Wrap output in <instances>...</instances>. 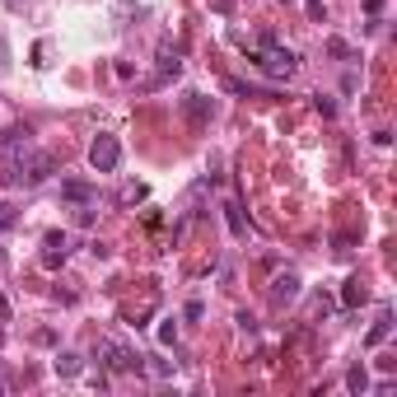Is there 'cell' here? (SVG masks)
I'll return each mask as SVG.
<instances>
[{"instance_id":"cell-1","label":"cell","mask_w":397,"mask_h":397,"mask_svg":"<svg viewBox=\"0 0 397 397\" xmlns=\"http://www.w3.org/2000/svg\"><path fill=\"white\" fill-rule=\"evenodd\" d=\"M248 61H257L262 70H267V75H276V80H290L294 66H299V57H294L290 47L276 43V33H262V52H253Z\"/></svg>"},{"instance_id":"cell-2","label":"cell","mask_w":397,"mask_h":397,"mask_svg":"<svg viewBox=\"0 0 397 397\" xmlns=\"http://www.w3.org/2000/svg\"><path fill=\"white\" fill-rule=\"evenodd\" d=\"M93 360H103L112 374H140V369H145V360H140L131 346H122L117 336H98V341H93Z\"/></svg>"},{"instance_id":"cell-3","label":"cell","mask_w":397,"mask_h":397,"mask_svg":"<svg viewBox=\"0 0 397 397\" xmlns=\"http://www.w3.org/2000/svg\"><path fill=\"white\" fill-rule=\"evenodd\" d=\"M52 173H57V154L24 150V178H19V187H38V183H47Z\"/></svg>"},{"instance_id":"cell-4","label":"cell","mask_w":397,"mask_h":397,"mask_svg":"<svg viewBox=\"0 0 397 397\" xmlns=\"http://www.w3.org/2000/svg\"><path fill=\"white\" fill-rule=\"evenodd\" d=\"M89 164H93V173H112V168L122 164V145H117V136H93V145H89Z\"/></svg>"},{"instance_id":"cell-5","label":"cell","mask_w":397,"mask_h":397,"mask_svg":"<svg viewBox=\"0 0 397 397\" xmlns=\"http://www.w3.org/2000/svg\"><path fill=\"white\" fill-rule=\"evenodd\" d=\"M66 257H70V239H66L61 230H52L43 239V267H61Z\"/></svg>"},{"instance_id":"cell-6","label":"cell","mask_w":397,"mask_h":397,"mask_svg":"<svg viewBox=\"0 0 397 397\" xmlns=\"http://www.w3.org/2000/svg\"><path fill=\"white\" fill-rule=\"evenodd\" d=\"M271 299H276V304H290V299H299V276H294V271H280V276L271 280Z\"/></svg>"},{"instance_id":"cell-7","label":"cell","mask_w":397,"mask_h":397,"mask_svg":"<svg viewBox=\"0 0 397 397\" xmlns=\"http://www.w3.org/2000/svg\"><path fill=\"white\" fill-rule=\"evenodd\" d=\"M61 197L70 206H98V187L93 183H61Z\"/></svg>"},{"instance_id":"cell-8","label":"cell","mask_w":397,"mask_h":397,"mask_svg":"<svg viewBox=\"0 0 397 397\" xmlns=\"http://www.w3.org/2000/svg\"><path fill=\"white\" fill-rule=\"evenodd\" d=\"M29 136H33V126H29V122L5 126V131H0V150H29Z\"/></svg>"},{"instance_id":"cell-9","label":"cell","mask_w":397,"mask_h":397,"mask_svg":"<svg viewBox=\"0 0 397 397\" xmlns=\"http://www.w3.org/2000/svg\"><path fill=\"white\" fill-rule=\"evenodd\" d=\"M178 70H183V61H178V47L164 38V43H159V84H164L168 75H178Z\"/></svg>"},{"instance_id":"cell-10","label":"cell","mask_w":397,"mask_h":397,"mask_svg":"<svg viewBox=\"0 0 397 397\" xmlns=\"http://www.w3.org/2000/svg\"><path fill=\"white\" fill-rule=\"evenodd\" d=\"M365 299H369V285L360 280V276H351V280H346V290H341V308H360Z\"/></svg>"},{"instance_id":"cell-11","label":"cell","mask_w":397,"mask_h":397,"mask_svg":"<svg viewBox=\"0 0 397 397\" xmlns=\"http://www.w3.org/2000/svg\"><path fill=\"white\" fill-rule=\"evenodd\" d=\"M183 107H187V117H192L197 126L211 117V98H201V93H187V103H183Z\"/></svg>"},{"instance_id":"cell-12","label":"cell","mask_w":397,"mask_h":397,"mask_svg":"<svg viewBox=\"0 0 397 397\" xmlns=\"http://www.w3.org/2000/svg\"><path fill=\"white\" fill-rule=\"evenodd\" d=\"M52 369H57L61 379H75V374H80V355L75 351H61L57 360H52Z\"/></svg>"},{"instance_id":"cell-13","label":"cell","mask_w":397,"mask_h":397,"mask_svg":"<svg viewBox=\"0 0 397 397\" xmlns=\"http://www.w3.org/2000/svg\"><path fill=\"white\" fill-rule=\"evenodd\" d=\"M388 332H393V313L383 308V313H379V322L369 327V336H365V341H369V346H379V341H383V336H388Z\"/></svg>"},{"instance_id":"cell-14","label":"cell","mask_w":397,"mask_h":397,"mask_svg":"<svg viewBox=\"0 0 397 397\" xmlns=\"http://www.w3.org/2000/svg\"><path fill=\"white\" fill-rule=\"evenodd\" d=\"M346 388H351V393H369V374H365V365H351V369H346Z\"/></svg>"},{"instance_id":"cell-15","label":"cell","mask_w":397,"mask_h":397,"mask_svg":"<svg viewBox=\"0 0 397 397\" xmlns=\"http://www.w3.org/2000/svg\"><path fill=\"white\" fill-rule=\"evenodd\" d=\"M112 19H145V5H131V0H122V5H112Z\"/></svg>"},{"instance_id":"cell-16","label":"cell","mask_w":397,"mask_h":397,"mask_svg":"<svg viewBox=\"0 0 397 397\" xmlns=\"http://www.w3.org/2000/svg\"><path fill=\"white\" fill-rule=\"evenodd\" d=\"M225 215H230V234H234V239H244V234H248L244 211H239V206H225Z\"/></svg>"},{"instance_id":"cell-17","label":"cell","mask_w":397,"mask_h":397,"mask_svg":"<svg viewBox=\"0 0 397 397\" xmlns=\"http://www.w3.org/2000/svg\"><path fill=\"white\" fill-rule=\"evenodd\" d=\"M117 201H122V206H140V201H145V183H126Z\"/></svg>"},{"instance_id":"cell-18","label":"cell","mask_w":397,"mask_h":397,"mask_svg":"<svg viewBox=\"0 0 397 397\" xmlns=\"http://www.w3.org/2000/svg\"><path fill=\"white\" fill-rule=\"evenodd\" d=\"M15 225H19V211L10 206V201H0V234H5V230H15Z\"/></svg>"},{"instance_id":"cell-19","label":"cell","mask_w":397,"mask_h":397,"mask_svg":"<svg viewBox=\"0 0 397 397\" xmlns=\"http://www.w3.org/2000/svg\"><path fill=\"white\" fill-rule=\"evenodd\" d=\"M327 57H336V61H346V57H351V47L341 43V38H327Z\"/></svg>"},{"instance_id":"cell-20","label":"cell","mask_w":397,"mask_h":397,"mask_svg":"<svg viewBox=\"0 0 397 397\" xmlns=\"http://www.w3.org/2000/svg\"><path fill=\"white\" fill-rule=\"evenodd\" d=\"M304 10H308V19H313V24H318V19H327V5H322V0H304Z\"/></svg>"},{"instance_id":"cell-21","label":"cell","mask_w":397,"mask_h":397,"mask_svg":"<svg viewBox=\"0 0 397 397\" xmlns=\"http://www.w3.org/2000/svg\"><path fill=\"white\" fill-rule=\"evenodd\" d=\"M145 369H150V374H159V379H173V365H168V360H150Z\"/></svg>"},{"instance_id":"cell-22","label":"cell","mask_w":397,"mask_h":397,"mask_svg":"<svg viewBox=\"0 0 397 397\" xmlns=\"http://www.w3.org/2000/svg\"><path fill=\"white\" fill-rule=\"evenodd\" d=\"M159 341H164V346H173V341H178V327H173V322H164V327H159Z\"/></svg>"},{"instance_id":"cell-23","label":"cell","mask_w":397,"mask_h":397,"mask_svg":"<svg viewBox=\"0 0 397 397\" xmlns=\"http://www.w3.org/2000/svg\"><path fill=\"white\" fill-rule=\"evenodd\" d=\"M313 107H318L322 117H332V112H336V103H332V98H322V93H318V98H313Z\"/></svg>"},{"instance_id":"cell-24","label":"cell","mask_w":397,"mask_h":397,"mask_svg":"<svg viewBox=\"0 0 397 397\" xmlns=\"http://www.w3.org/2000/svg\"><path fill=\"white\" fill-rule=\"evenodd\" d=\"M234 322H239V332H248V336H253V332H257V322H253V318H248V313H239V318H234Z\"/></svg>"},{"instance_id":"cell-25","label":"cell","mask_w":397,"mask_h":397,"mask_svg":"<svg viewBox=\"0 0 397 397\" xmlns=\"http://www.w3.org/2000/svg\"><path fill=\"white\" fill-rule=\"evenodd\" d=\"M10 70V47H5V38H0V75Z\"/></svg>"},{"instance_id":"cell-26","label":"cell","mask_w":397,"mask_h":397,"mask_svg":"<svg viewBox=\"0 0 397 397\" xmlns=\"http://www.w3.org/2000/svg\"><path fill=\"white\" fill-rule=\"evenodd\" d=\"M0 322H10V299L0 294Z\"/></svg>"},{"instance_id":"cell-27","label":"cell","mask_w":397,"mask_h":397,"mask_svg":"<svg viewBox=\"0 0 397 397\" xmlns=\"http://www.w3.org/2000/svg\"><path fill=\"white\" fill-rule=\"evenodd\" d=\"M365 10L369 15H383V0H365Z\"/></svg>"},{"instance_id":"cell-28","label":"cell","mask_w":397,"mask_h":397,"mask_svg":"<svg viewBox=\"0 0 397 397\" xmlns=\"http://www.w3.org/2000/svg\"><path fill=\"white\" fill-rule=\"evenodd\" d=\"M10 271V257H5V248H0V276Z\"/></svg>"},{"instance_id":"cell-29","label":"cell","mask_w":397,"mask_h":397,"mask_svg":"<svg viewBox=\"0 0 397 397\" xmlns=\"http://www.w3.org/2000/svg\"><path fill=\"white\" fill-rule=\"evenodd\" d=\"M280 5H290V0H280Z\"/></svg>"},{"instance_id":"cell-30","label":"cell","mask_w":397,"mask_h":397,"mask_svg":"<svg viewBox=\"0 0 397 397\" xmlns=\"http://www.w3.org/2000/svg\"><path fill=\"white\" fill-rule=\"evenodd\" d=\"M0 393H5V383H0Z\"/></svg>"}]
</instances>
